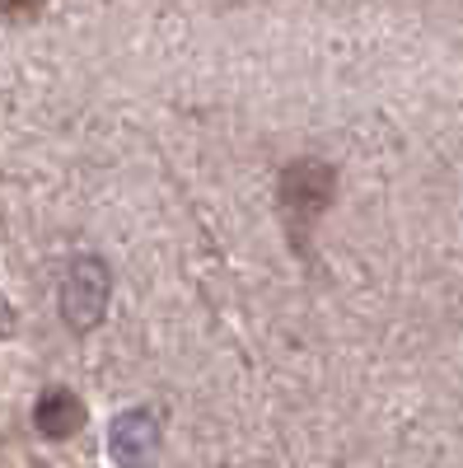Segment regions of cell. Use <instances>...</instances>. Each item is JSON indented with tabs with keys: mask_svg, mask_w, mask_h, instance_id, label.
Here are the masks:
<instances>
[{
	"mask_svg": "<svg viewBox=\"0 0 463 468\" xmlns=\"http://www.w3.org/2000/svg\"><path fill=\"white\" fill-rule=\"evenodd\" d=\"M37 431L43 436H52V441H66V436H75L85 426V408H80V399L75 394H66V388H52V394H43L37 399Z\"/></svg>",
	"mask_w": 463,
	"mask_h": 468,
	"instance_id": "6da1fadb",
	"label": "cell"
},
{
	"mask_svg": "<svg viewBox=\"0 0 463 468\" xmlns=\"http://www.w3.org/2000/svg\"><path fill=\"white\" fill-rule=\"evenodd\" d=\"M43 0H0V15H33Z\"/></svg>",
	"mask_w": 463,
	"mask_h": 468,
	"instance_id": "7a4b0ae2",
	"label": "cell"
}]
</instances>
